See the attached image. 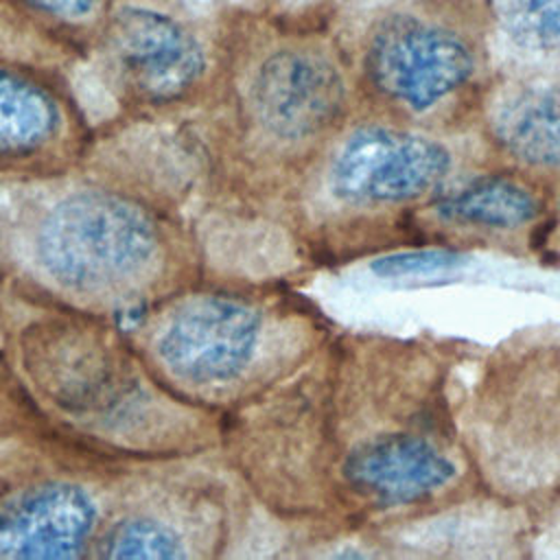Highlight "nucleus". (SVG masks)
<instances>
[{
	"label": "nucleus",
	"instance_id": "obj_1",
	"mask_svg": "<svg viewBox=\"0 0 560 560\" xmlns=\"http://www.w3.org/2000/svg\"><path fill=\"white\" fill-rule=\"evenodd\" d=\"M457 427L486 488L512 503L560 497V328L523 330L497 348Z\"/></svg>",
	"mask_w": 560,
	"mask_h": 560
},
{
	"label": "nucleus",
	"instance_id": "obj_2",
	"mask_svg": "<svg viewBox=\"0 0 560 560\" xmlns=\"http://www.w3.org/2000/svg\"><path fill=\"white\" fill-rule=\"evenodd\" d=\"M490 61L481 0H407L368 31L361 70L387 116L455 131L479 114L492 83Z\"/></svg>",
	"mask_w": 560,
	"mask_h": 560
},
{
	"label": "nucleus",
	"instance_id": "obj_3",
	"mask_svg": "<svg viewBox=\"0 0 560 560\" xmlns=\"http://www.w3.org/2000/svg\"><path fill=\"white\" fill-rule=\"evenodd\" d=\"M166 225L133 197L83 188L55 201L39 219L33 256L61 291L129 304L166 269Z\"/></svg>",
	"mask_w": 560,
	"mask_h": 560
},
{
	"label": "nucleus",
	"instance_id": "obj_4",
	"mask_svg": "<svg viewBox=\"0 0 560 560\" xmlns=\"http://www.w3.org/2000/svg\"><path fill=\"white\" fill-rule=\"evenodd\" d=\"M453 133L394 116L359 122L328 160V195L346 210L387 217L413 241L416 212L468 171Z\"/></svg>",
	"mask_w": 560,
	"mask_h": 560
},
{
	"label": "nucleus",
	"instance_id": "obj_5",
	"mask_svg": "<svg viewBox=\"0 0 560 560\" xmlns=\"http://www.w3.org/2000/svg\"><path fill=\"white\" fill-rule=\"evenodd\" d=\"M446 409L396 420L359 438L339 462L341 490L361 508L413 510L475 472L457 418Z\"/></svg>",
	"mask_w": 560,
	"mask_h": 560
},
{
	"label": "nucleus",
	"instance_id": "obj_6",
	"mask_svg": "<svg viewBox=\"0 0 560 560\" xmlns=\"http://www.w3.org/2000/svg\"><path fill=\"white\" fill-rule=\"evenodd\" d=\"M549 212V184L514 166L470 168L420 208L411 221L413 241L444 249L538 247Z\"/></svg>",
	"mask_w": 560,
	"mask_h": 560
},
{
	"label": "nucleus",
	"instance_id": "obj_7",
	"mask_svg": "<svg viewBox=\"0 0 560 560\" xmlns=\"http://www.w3.org/2000/svg\"><path fill=\"white\" fill-rule=\"evenodd\" d=\"M265 341V311L234 293H199L175 302L155 324L151 354L168 378L186 387L236 385Z\"/></svg>",
	"mask_w": 560,
	"mask_h": 560
},
{
	"label": "nucleus",
	"instance_id": "obj_8",
	"mask_svg": "<svg viewBox=\"0 0 560 560\" xmlns=\"http://www.w3.org/2000/svg\"><path fill=\"white\" fill-rule=\"evenodd\" d=\"M348 107L341 66L319 48H282L252 81V109L276 138L304 142L335 129Z\"/></svg>",
	"mask_w": 560,
	"mask_h": 560
},
{
	"label": "nucleus",
	"instance_id": "obj_9",
	"mask_svg": "<svg viewBox=\"0 0 560 560\" xmlns=\"http://www.w3.org/2000/svg\"><path fill=\"white\" fill-rule=\"evenodd\" d=\"M107 50L122 88L153 105L184 98L206 72L195 35L153 9H118L107 28Z\"/></svg>",
	"mask_w": 560,
	"mask_h": 560
},
{
	"label": "nucleus",
	"instance_id": "obj_10",
	"mask_svg": "<svg viewBox=\"0 0 560 560\" xmlns=\"http://www.w3.org/2000/svg\"><path fill=\"white\" fill-rule=\"evenodd\" d=\"M477 118L483 140L508 166L560 179V72L492 81Z\"/></svg>",
	"mask_w": 560,
	"mask_h": 560
},
{
	"label": "nucleus",
	"instance_id": "obj_11",
	"mask_svg": "<svg viewBox=\"0 0 560 560\" xmlns=\"http://www.w3.org/2000/svg\"><path fill=\"white\" fill-rule=\"evenodd\" d=\"M96 523V501L79 483H35L0 503V558L83 556Z\"/></svg>",
	"mask_w": 560,
	"mask_h": 560
},
{
	"label": "nucleus",
	"instance_id": "obj_12",
	"mask_svg": "<svg viewBox=\"0 0 560 560\" xmlns=\"http://www.w3.org/2000/svg\"><path fill=\"white\" fill-rule=\"evenodd\" d=\"M63 109L33 77L0 68V166L33 162L61 136Z\"/></svg>",
	"mask_w": 560,
	"mask_h": 560
},
{
	"label": "nucleus",
	"instance_id": "obj_13",
	"mask_svg": "<svg viewBox=\"0 0 560 560\" xmlns=\"http://www.w3.org/2000/svg\"><path fill=\"white\" fill-rule=\"evenodd\" d=\"M490 35L527 59H560V0H481Z\"/></svg>",
	"mask_w": 560,
	"mask_h": 560
},
{
	"label": "nucleus",
	"instance_id": "obj_14",
	"mask_svg": "<svg viewBox=\"0 0 560 560\" xmlns=\"http://www.w3.org/2000/svg\"><path fill=\"white\" fill-rule=\"evenodd\" d=\"M103 558H184L182 536L149 516H127L112 525L98 540Z\"/></svg>",
	"mask_w": 560,
	"mask_h": 560
},
{
	"label": "nucleus",
	"instance_id": "obj_15",
	"mask_svg": "<svg viewBox=\"0 0 560 560\" xmlns=\"http://www.w3.org/2000/svg\"><path fill=\"white\" fill-rule=\"evenodd\" d=\"M459 262V254L453 249H422V252H407L400 256L385 258L374 265L381 276H411V273H429L453 267Z\"/></svg>",
	"mask_w": 560,
	"mask_h": 560
},
{
	"label": "nucleus",
	"instance_id": "obj_16",
	"mask_svg": "<svg viewBox=\"0 0 560 560\" xmlns=\"http://www.w3.org/2000/svg\"><path fill=\"white\" fill-rule=\"evenodd\" d=\"M536 249L560 260V179L549 186V212Z\"/></svg>",
	"mask_w": 560,
	"mask_h": 560
},
{
	"label": "nucleus",
	"instance_id": "obj_17",
	"mask_svg": "<svg viewBox=\"0 0 560 560\" xmlns=\"http://www.w3.org/2000/svg\"><path fill=\"white\" fill-rule=\"evenodd\" d=\"M26 2L50 18L68 20V22L88 18L98 4V0H26Z\"/></svg>",
	"mask_w": 560,
	"mask_h": 560
}]
</instances>
